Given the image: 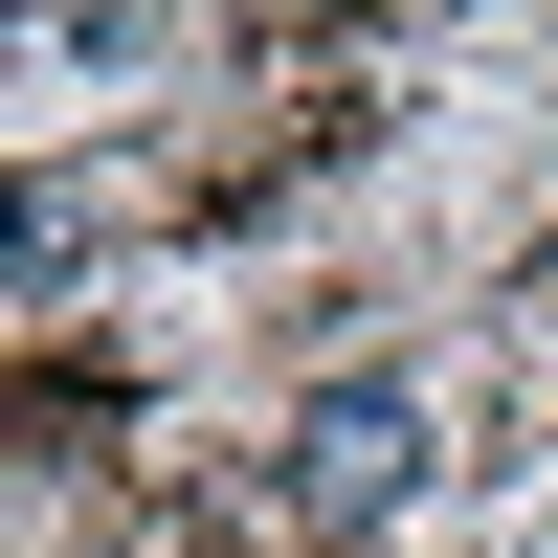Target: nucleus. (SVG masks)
Wrapping results in <instances>:
<instances>
[{"label": "nucleus", "mask_w": 558, "mask_h": 558, "mask_svg": "<svg viewBox=\"0 0 558 558\" xmlns=\"http://www.w3.org/2000/svg\"><path fill=\"white\" fill-rule=\"evenodd\" d=\"M402 492H425V402H402V380H336L291 425V514H402Z\"/></svg>", "instance_id": "obj_1"}]
</instances>
